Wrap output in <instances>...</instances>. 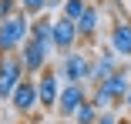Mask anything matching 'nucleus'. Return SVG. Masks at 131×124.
Masks as SVG:
<instances>
[{
    "mask_svg": "<svg viewBox=\"0 0 131 124\" xmlns=\"http://www.w3.org/2000/svg\"><path fill=\"white\" fill-rule=\"evenodd\" d=\"M20 124H34V121H20Z\"/></svg>",
    "mask_w": 131,
    "mask_h": 124,
    "instance_id": "nucleus-23",
    "label": "nucleus"
},
{
    "mask_svg": "<svg viewBox=\"0 0 131 124\" xmlns=\"http://www.w3.org/2000/svg\"><path fill=\"white\" fill-rule=\"evenodd\" d=\"M91 101L104 111V107H111V104H114V97H111V91L104 87V84H94V97H91Z\"/></svg>",
    "mask_w": 131,
    "mask_h": 124,
    "instance_id": "nucleus-15",
    "label": "nucleus"
},
{
    "mask_svg": "<svg viewBox=\"0 0 131 124\" xmlns=\"http://www.w3.org/2000/svg\"><path fill=\"white\" fill-rule=\"evenodd\" d=\"M10 104H14V111H17L20 117H30V114L37 111V104H40V94H37V81L24 77V81L14 87V94H10Z\"/></svg>",
    "mask_w": 131,
    "mask_h": 124,
    "instance_id": "nucleus-5",
    "label": "nucleus"
},
{
    "mask_svg": "<svg viewBox=\"0 0 131 124\" xmlns=\"http://www.w3.org/2000/svg\"><path fill=\"white\" fill-rule=\"evenodd\" d=\"M118 121H121V117L108 107V111H101V114H97V121H94V124H118Z\"/></svg>",
    "mask_w": 131,
    "mask_h": 124,
    "instance_id": "nucleus-18",
    "label": "nucleus"
},
{
    "mask_svg": "<svg viewBox=\"0 0 131 124\" xmlns=\"http://www.w3.org/2000/svg\"><path fill=\"white\" fill-rule=\"evenodd\" d=\"M97 20H101L97 17V7L88 4V10L81 14V20H77V34H81V37H94L97 34Z\"/></svg>",
    "mask_w": 131,
    "mask_h": 124,
    "instance_id": "nucleus-12",
    "label": "nucleus"
},
{
    "mask_svg": "<svg viewBox=\"0 0 131 124\" xmlns=\"http://www.w3.org/2000/svg\"><path fill=\"white\" fill-rule=\"evenodd\" d=\"M111 47L121 57H131V20H114V27H111Z\"/></svg>",
    "mask_w": 131,
    "mask_h": 124,
    "instance_id": "nucleus-10",
    "label": "nucleus"
},
{
    "mask_svg": "<svg viewBox=\"0 0 131 124\" xmlns=\"http://www.w3.org/2000/svg\"><path fill=\"white\" fill-rule=\"evenodd\" d=\"M97 114H101V107H97L91 97H88V101L74 111V117H71V121H77V124H94V121H97Z\"/></svg>",
    "mask_w": 131,
    "mask_h": 124,
    "instance_id": "nucleus-13",
    "label": "nucleus"
},
{
    "mask_svg": "<svg viewBox=\"0 0 131 124\" xmlns=\"http://www.w3.org/2000/svg\"><path fill=\"white\" fill-rule=\"evenodd\" d=\"M30 37V23H27V14H14L7 20H0V54H14L24 47V40Z\"/></svg>",
    "mask_w": 131,
    "mask_h": 124,
    "instance_id": "nucleus-1",
    "label": "nucleus"
},
{
    "mask_svg": "<svg viewBox=\"0 0 131 124\" xmlns=\"http://www.w3.org/2000/svg\"><path fill=\"white\" fill-rule=\"evenodd\" d=\"M61 124H77V121H71V117H67V121H61Z\"/></svg>",
    "mask_w": 131,
    "mask_h": 124,
    "instance_id": "nucleus-21",
    "label": "nucleus"
},
{
    "mask_svg": "<svg viewBox=\"0 0 131 124\" xmlns=\"http://www.w3.org/2000/svg\"><path fill=\"white\" fill-rule=\"evenodd\" d=\"M77 20H71V17H54V47L61 54H71L74 51V44H77Z\"/></svg>",
    "mask_w": 131,
    "mask_h": 124,
    "instance_id": "nucleus-7",
    "label": "nucleus"
},
{
    "mask_svg": "<svg viewBox=\"0 0 131 124\" xmlns=\"http://www.w3.org/2000/svg\"><path fill=\"white\" fill-rule=\"evenodd\" d=\"M118 51H114V47H104V51H101V57L94 60V67H91V84H101V81H108L111 77V74L118 70Z\"/></svg>",
    "mask_w": 131,
    "mask_h": 124,
    "instance_id": "nucleus-9",
    "label": "nucleus"
},
{
    "mask_svg": "<svg viewBox=\"0 0 131 124\" xmlns=\"http://www.w3.org/2000/svg\"><path fill=\"white\" fill-rule=\"evenodd\" d=\"M24 7H20V0H0V20H7V17H14V14H20Z\"/></svg>",
    "mask_w": 131,
    "mask_h": 124,
    "instance_id": "nucleus-17",
    "label": "nucleus"
},
{
    "mask_svg": "<svg viewBox=\"0 0 131 124\" xmlns=\"http://www.w3.org/2000/svg\"><path fill=\"white\" fill-rule=\"evenodd\" d=\"M88 101V91L84 84H64L61 87V97H57V114L61 117H74V111Z\"/></svg>",
    "mask_w": 131,
    "mask_h": 124,
    "instance_id": "nucleus-8",
    "label": "nucleus"
},
{
    "mask_svg": "<svg viewBox=\"0 0 131 124\" xmlns=\"http://www.w3.org/2000/svg\"><path fill=\"white\" fill-rule=\"evenodd\" d=\"M57 4H64V0H47V10H54Z\"/></svg>",
    "mask_w": 131,
    "mask_h": 124,
    "instance_id": "nucleus-19",
    "label": "nucleus"
},
{
    "mask_svg": "<svg viewBox=\"0 0 131 124\" xmlns=\"http://www.w3.org/2000/svg\"><path fill=\"white\" fill-rule=\"evenodd\" d=\"M118 124H131V121H128V117H124V121H118Z\"/></svg>",
    "mask_w": 131,
    "mask_h": 124,
    "instance_id": "nucleus-22",
    "label": "nucleus"
},
{
    "mask_svg": "<svg viewBox=\"0 0 131 124\" xmlns=\"http://www.w3.org/2000/svg\"><path fill=\"white\" fill-rule=\"evenodd\" d=\"M20 7L27 17H40V14H47V0H20Z\"/></svg>",
    "mask_w": 131,
    "mask_h": 124,
    "instance_id": "nucleus-16",
    "label": "nucleus"
},
{
    "mask_svg": "<svg viewBox=\"0 0 131 124\" xmlns=\"http://www.w3.org/2000/svg\"><path fill=\"white\" fill-rule=\"evenodd\" d=\"M91 67H94V60L88 54L71 51V54H64V64H61L57 74H61L67 84H84V81H91Z\"/></svg>",
    "mask_w": 131,
    "mask_h": 124,
    "instance_id": "nucleus-3",
    "label": "nucleus"
},
{
    "mask_svg": "<svg viewBox=\"0 0 131 124\" xmlns=\"http://www.w3.org/2000/svg\"><path fill=\"white\" fill-rule=\"evenodd\" d=\"M61 10H64V17H71V20H81V14L88 10V0H64Z\"/></svg>",
    "mask_w": 131,
    "mask_h": 124,
    "instance_id": "nucleus-14",
    "label": "nucleus"
},
{
    "mask_svg": "<svg viewBox=\"0 0 131 124\" xmlns=\"http://www.w3.org/2000/svg\"><path fill=\"white\" fill-rule=\"evenodd\" d=\"M101 84L111 91L114 104H118V101H124V97H128V91H131V74H128V67H124V70H114L111 77H108V81H101Z\"/></svg>",
    "mask_w": 131,
    "mask_h": 124,
    "instance_id": "nucleus-11",
    "label": "nucleus"
},
{
    "mask_svg": "<svg viewBox=\"0 0 131 124\" xmlns=\"http://www.w3.org/2000/svg\"><path fill=\"white\" fill-rule=\"evenodd\" d=\"M50 54H54V47L44 44V40H37V37H27L24 47H20V60H24V67H27V74H40L47 67Z\"/></svg>",
    "mask_w": 131,
    "mask_h": 124,
    "instance_id": "nucleus-4",
    "label": "nucleus"
},
{
    "mask_svg": "<svg viewBox=\"0 0 131 124\" xmlns=\"http://www.w3.org/2000/svg\"><path fill=\"white\" fill-rule=\"evenodd\" d=\"M37 94H40V107L44 111H54L57 107V97H61V74L54 67H44L40 77H37Z\"/></svg>",
    "mask_w": 131,
    "mask_h": 124,
    "instance_id": "nucleus-6",
    "label": "nucleus"
},
{
    "mask_svg": "<svg viewBox=\"0 0 131 124\" xmlns=\"http://www.w3.org/2000/svg\"><path fill=\"white\" fill-rule=\"evenodd\" d=\"M24 74H27V67H24L20 54H0V101H10L14 87L24 81Z\"/></svg>",
    "mask_w": 131,
    "mask_h": 124,
    "instance_id": "nucleus-2",
    "label": "nucleus"
},
{
    "mask_svg": "<svg viewBox=\"0 0 131 124\" xmlns=\"http://www.w3.org/2000/svg\"><path fill=\"white\" fill-rule=\"evenodd\" d=\"M124 104H128V111H131V91H128V97H124Z\"/></svg>",
    "mask_w": 131,
    "mask_h": 124,
    "instance_id": "nucleus-20",
    "label": "nucleus"
}]
</instances>
